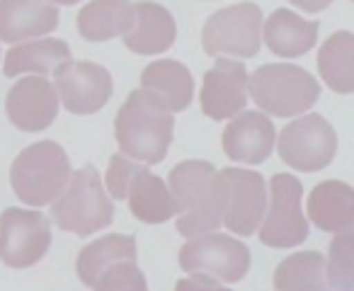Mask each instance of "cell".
Here are the masks:
<instances>
[{
  "label": "cell",
  "mask_w": 354,
  "mask_h": 291,
  "mask_svg": "<svg viewBox=\"0 0 354 291\" xmlns=\"http://www.w3.org/2000/svg\"><path fill=\"white\" fill-rule=\"evenodd\" d=\"M136 8L131 0H90L78 12V32L85 41H109L133 27Z\"/></svg>",
  "instance_id": "7402d4cb"
},
{
  "label": "cell",
  "mask_w": 354,
  "mask_h": 291,
  "mask_svg": "<svg viewBox=\"0 0 354 291\" xmlns=\"http://www.w3.org/2000/svg\"><path fill=\"white\" fill-rule=\"evenodd\" d=\"M277 146V129L260 109H243L223 131V153L233 163L260 165Z\"/></svg>",
  "instance_id": "9a60e30c"
},
{
  "label": "cell",
  "mask_w": 354,
  "mask_h": 291,
  "mask_svg": "<svg viewBox=\"0 0 354 291\" xmlns=\"http://www.w3.org/2000/svg\"><path fill=\"white\" fill-rule=\"evenodd\" d=\"M223 192V226L233 236H255L267 212L270 189L260 173L245 168L218 170Z\"/></svg>",
  "instance_id": "30bf717a"
},
{
  "label": "cell",
  "mask_w": 354,
  "mask_h": 291,
  "mask_svg": "<svg viewBox=\"0 0 354 291\" xmlns=\"http://www.w3.org/2000/svg\"><path fill=\"white\" fill-rule=\"evenodd\" d=\"M59 93L44 75H27L10 88L6 97L8 119L22 131H44L59 114Z\"/></svg>",
  "instance_id": "5bb4252c"
},
{
  "label": "cell",
  "mask_w": 354,
  "mask_h": 291,
  "mask_svg": "<svg viewBox=\"0 0 354 291\" xmlns=\"http://www.w3.org/2000/svg\"><path fill=\"white\" fill-rule=\"evenodd\" d=\"M49 3H54V6H75L80 0H49Z\"/></svg>",
  "instance_id": "1f68e13d"
},
{
  "label": "cell",
  "mask_w": 354,
  "mask_h": 291,
  "mask_svg": "<svg viewBox=\"0 0 354 291\" xmlns=\"http://www.w3.org/2000/svg\"><path fill=\"white\" fill-rule=\"evenodd\" d=\"M279 158L299 173H318L337 153V133L320 114H301L289 122L277 143Z\"/></svg>",
  "instance_id": "ba28073f"
},
{
  "label": "cell",
  "mask_w": 354,
  "mask_h": 291,
  "mask_svg": "<svg viewBox=\"0 0 354 291\" xmlns=\"http://www.w3.org/2000/svg\"><path fill=\"white\" fill-rule=\"evenodd\" d=\"M325 276L330 291H354V231L335 233L325 260Z\"/></svg>",
  "instance_id": "4316f807"
},
{
  "label": "cell",
  "mask_w": 354,
  "mask_h": 291,
  "mask_svg": "<svg viewBox=\"0 0 354 291\" xmlns=\"http://www.w3.org/2000/svg\"><path fill=\"white\" fill-rule=\"evenodd\" d=\"M51 245V223L37 209H6L0 216V260L25 270L41 260Z\"/></svg>",
  "instance_id": "8fae6325"
},
{
  "label": "cell",
  "mask_w": 354,
  "mask_h": 291,
  "mask_svg": "<svg viewBox=\"0 0 354 291\" xmlns=\"http://www.w3.org/2000/svg\"><path fill=\"white\" fill-rule=\"evenodd\" d=\"M318 22L306 20L294 10H274L262 25V39L267 49L281 59H299L306 56L318 41Z\"/></svg>",
  "instance_id": "ac0fdd59"
},
{
  "label": "cell",
  "mask_w": 354,
  "mask_h": 291,
  "mask_svg": "<svg viewBox=\"0 0 354 291\" xmlns=\"http://www.w3.org/2000/svg\"><path fill=\"white\" fill-rule=\"evenodd\" d=\"M318 73L333 93H354V35L335 32L318 51Z\"/></svg>",
  "instance_id": "d4e9b609"
},
{
  "label": "cell",
  "mask_w": 354,
  "mask_h": 291,
  "mask_svg": "<svg viewBox=\"0 0 354 291\" xmlns=\"http://www.w3.org/2000/svg\"><path fill=\"white\" fill-rule=\"evenodd\" d=\"M175 291H231L221 284V281L212 279L204 274H189L187 279H180L175 286Z\"/></svg>",
  "instance_id": "f546056e"
},
{
  "label": "cell",
  "mask_w": 354,
  "mask_h": 291,
  "mask_svg": "<svg viewBox=\"0 0 354 291\" xmlns=\"http://www.w3.org/2000/svg\"><path fill=\"white\" fill-rule=\"evenodd\" d=\"M71 49L66 41L54 39V37H39V39L20 41L15 44L6 56L3 64V73L8 78H17V75H54L64 64H68Z\"/></svg>",
  "instance_id": "ffe728a7"
},
{
  "label": "cell",
  "mask_w": 354,
  "mask_h": 291,
  "mask_svg": "<svg viewBox=\"0 0 354 291\" xmlns=\"http://www.w3.org/2000/svg\"><path fill=\"white\" fill-rule=\"evenodd\" d=\"M289 3L299 8V10L310 12V15H315V12H323L325 8L333 6V0H289Z\"/></svg>",
  "instance_id": "4dcf8cb0"
},
{
  "label": "cell",
  "mask_w": 354,
  "mask_h": 291,
  "mask_svg": "<svg viewBox=\"0 0 354 291\" xmlns=\"http://www.w3.org/2000/svg\"><path fill=\"white\" fill-rule=\"evenodd\" d=\"M136 262V238L124 233H109L95 243H88L78 252L75 270L85 286H95V281L117 262Z\"/></svg>",
  "instance_id": "cb8c5ba5"
},
{
  "label": "cell",
  "mask_w": 354,
  "mask_h": 291,
  "mask_svg": "<svg viewBox=\"0 0 354 291\" xmlns=\"http://www.w3.org/2000/svg\"><path fill=\"white\" fill-rule=\"evenodd\" d=\"M270 199L260 223V243L267 247H296L308 238V218L301 209L304 185L289 173H277L267 185Z\"/></svg>",
  "instance_id": "52a82bcc"
},
{
  "label": "cell",
  "mask_w": 354,
  "mask_h": 291,
  "mask_svg": "<svg viewBox=\"0 0 354 291\" xmlns=\"http://www.w3.org/2000/svg\"><path fill=\"white\" fill-rule=\"evenodd\" d=\"M141 88H148L160 95L172 112H185L194 97L192 73L185 64L172 59L148 64L141 73Z\"/></svg>",
  "instance_id": "603a6c76"
},
{
  "label": "cell",
  "mask_w": 354,
  "mask_h": 291,
  "mask_svg": "<svg viewBox=\"0 0 354 291\" xmlns=\"http://www.w3.org/2000/svg\"><path fill=\"white\" fill-rule=\"evenodd\" d=\"M248 71L241 61L218 56L216 64L204 73L199 104L214 122H226L248 107Z\"/></svg>",
  "instance_id": "4fadbf2b"
},
{
  "label": "cell",
  "mask_w": 354,
  "mask_h": 291,
  "mask_svg": "<svg viewBox=\"0 0 354 291\" xmlns=\"http://www.w3.org/2000/svg\"><path fill=\"white\" fill-rule=\"evenodd\" d=\"M93 291H148L146 276L136 262H117L95 281Z\"/></svg>",
  "instance_id": "83f0119b"
},
{
  "label": "cell",
  "mask_w": 354,
  "mask_h": 291,
  "mask_svg": "<svg viewBox=\"0 0 354 291\" xmlns=\"http://www.w3.org/2000/svg\"><path fill=\"white\" fill-rule=\"evenodd\" d=\"M54 88L71 114H95L112 97V75L93 61H68L54 73Z\"/></svg>",
  "instance_id": "7c38bea8"
},
{
  "label": "cell",
  "mask_w": 354,
  "mask_h": 291,
  "mask_svg": "<svg viewBox=\"0 0 354 291\" xmlns=\"http://www.w3.org/2000/svg\"><path fill=\"white\" fill-rule=\"evenodd\" d=\"M51 216L56 226L73 236H93L114 221V204L107 194L97 168H85L71 173L64 192L51 202Z\"/></svg>",
  "instance_id": "277c9868"
},
{
  "label": "cell",
  "mask_w": 354,
  "mask_h": 291,
  "mask_svg": "<svg viewBox=\"0 0 354 291\" xmlns=\"http://www.w3.org/2000/svg\"><path fill=\"white\" fill-rule=\"evenodd\" d=\"M59 27V10L49 0H0V41L20 44Z\"/></svg>",
  "instance_id": "2e32d148"
},
{
  "label": "cell",
  "mask_w": 354,
  "mask_h": 291,
  "mask_svg": "<svg viewBox=\"0 0 354 291\" xmlns=\"http://www.w3.org/2000/svg\"><path fill=\"white\" fill-rule=\"evenodd\" d=\"M248 95L272 117H301L320 97V85L306 68L294 64H265L248 75Z\"/></svg>",
  "instance_id": "3957f363"
},
{
  "label": "cell",
  "mask_w": 354,
  "mask_h": 291,
  "mask_svg": "<svg viewBox=\"0 0 354 291\" xmlns=\"http://www.w3.org/2000/svg\"><path fill=\"white\" fill-rule=\"evenodd\" d=\"M177 202L175 228L180 236L194 238L218 231L223 226V192L218 170L207 160H185L175 165L167 178Z\"/></svg>",
  "instance_id": "7a4b0ae2"
},
{
  "label": "cell",
  "mask_w": 354,
  "mask_h": 291,
  "mask_svg": "<svg viewBox=\"0 0 354 291\" xmlns=\"http://www.w3.org/2000/svg\"><path fill=\"white\" fill-rule=\"evenodd\" d=\"M352 3H354V0H352Z\"/></svg>",
  "instance_id": "d6a6232c"
},
{
  "label": "cell",
  "mask_w": 354,
  "mask_h": 291,
  "mask_svg": "<svg viewBox=\"0 0 354 291\" xmlns=\"http://www.w3.org/2000/svg\"><path fill=\"white\" fill-rule=\"evenodd\" d=\"M180 267L187 274H204L216 281H241L250 270V250L245 243L226 233H202L189 238L180 250Z\"/></svg>",
  "instance_id": "9c48e42d"
},
{
  "label": "cell",
  "mask_w": 354,
  "mask_h": 291,
  "mask_svg": "<svg viewBox=\"0 0 354 291\" xmlns=\"http://www.w3.org/2000/svg\"><path fill=\"white\" fill-rule=\"evenodd\" d=\"M133 8H136V20L131 30L124 35V46L141 56H156L170 49L177 37V25L170 10L153 0L133 3Z\"/></svg>",
  "instance_id": "e0dca14e"
},
{
  "label": "cell",
  "mask_w": 354,
  "mask_h": 291,
  "mask_svg": "<svg viewBox=\"0 0 354 291\" xmlns=\"http://www.w3.org/2000/svg\"><path fill=\"white\" fill-rule=\"evenodd\" d=\"M308 221L325 233H339L354 226V187L339 180H325L306 202Z\"/></svg>",
  "instance_id": "d6986e66"
},
{
  "label": "cell",
  "mask_w": 354,
  "mask_h": 291,
  "mask_svg": "<svg viewBox=\"0 0 354 291\" xmlns=\"http://www.w3.org/2000/svg\"><path fill=\"white\" fill-rule=\"evenodd\" d=\"M272 281L274 291H330L325 257L315 250H301L281 260Z\"/></svg>",
  "instance_id": "484cf974"
},
{
  "label": "cell",
  "mask_w": 354,
  "mask_h": 291,
  "mask_svg": "<svg viewBox=\"0 0 354 291\" xmlns=\"http://www.w3.org/2000/svg\"><path fill=\"white\" fill-rule=\"evenodd\" d=\"M172 109L160 95L148 88L133 90L114 119V136L122 153L146 165H156L165 158L172 143Z\"/></svg>",
  "instance_id": "6da1fadb"
},
{
  "label": "cell",
  "mask_w": 354,
  "mask_h": 291,
  "mask_svg": "<svg viewBox=\"0 0 354 291\" xmlns=\"http://www.w3.org/2000/svg\"><path fill=\"white\" fill-rule=\"evenodd\" d=\"M127 202L133 216L143 223H151V226L170 221L180 212L167 182H162V178L151 173L148 165H141L136 170L131 185H129Z\"/></svg>",
  "instance_id": "44dd1931"
},
{
  "label": "cell",
  "mask_w": 354,
  "mask_h": 291,
  "mask_svg": "<svg viewBox=\"0 0 354 291\" xmlns=\"http://www.w3.org/2000/svg\"><path fill=\"white\" fill-rule=\"evenodd\" d=\"M262 44V10L255 3H238L216 10L202 30V46L209 56L252 59Z\"/></svg>",
  "instance_id": "8992f818"
},
{
  "label": "cell",
  "mask_w": 354,
  "mask_h": 291,
  "mask_svg": "<svg viewBox=\"0 0 354 291\" xmlns=\"http://www.w3.org/2000/svg\"><path fill=\"white\" fill-rule=\"evenodd\" d=\"M71 180V163L56 141L32 143L15 158L10 168V185L17 199L30 207L51 204Z\"/></svg>",
  "instance_id": "5b68a950"
},
{
  "label": "cell",
  "mask_w": 354,
  "mask_h": 291,
  "mask_svg": "<svg viewBox=\"0 0 354 291\" xmlns=\"http://www.w3.org/2000/svg\"><path fill=\"white\" fill-rule=\"evenodd\" d=\"M141 168V163L124 153H117L112 156L109 160V168H107V175H104V189L112 199H127V192H129V185H131L133 175L136 170Z\"/></svg>",
  "instance_id": "f1b7e54d"
}]
</instances>
